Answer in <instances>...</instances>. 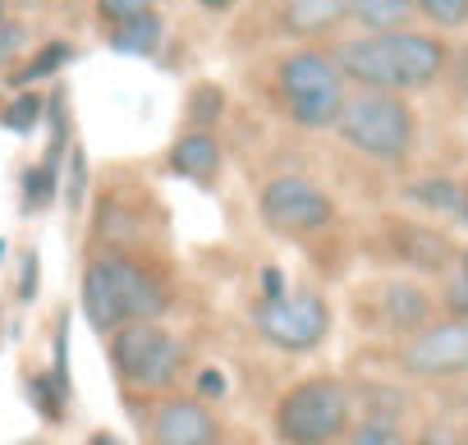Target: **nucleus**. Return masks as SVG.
Instances as JSON below:
<instances>
[{
  "mask_svg": "<svg viewBox=\"0 0 468 445\" xmlns=\"http://www.w3.org/2000/svg\"><path fill=\"white\" fill-rule=\"evenodd\" d=\"M24 47H28V28H24L19 19H5V24H0V69H5Z\"/></svg>",
  "mask_w": 468,
  "mask_h": 445,
  "instance_id": "obj_30",
  "label": "nucleus"
},
{
  "mask_svg": "<svg viewBox=\"0 0 468 445\" xmlns=\"http://www.w3.org/2000/svg\"><path fill=\"white\" fill-rule=\"evenodd\" d=\"M220 115H225V92H220L216 83H197V88L188 92V106H184L188 129H216Z\"/></svg>",
  "mask_w": 468,
  "mask_h": 445,
  "instance_id": "obj_20",
  "label": "nucleus"
},
{
  "mask_svg": "<svg viewBox=\"0 0 468 445\" xmlns=\"http://www.w3.org/2000/svg\"><path fill=\"white\" fill-rule=\"evenodd\" d=\"M220 161H225V152H220V143H216L211 129H188V133H179L175 147H170V170H175L179 179L207 184V179L220 175Z\"/></svg>",
  "mask_w": 468,
  "mask_h": 445,
  "instance_id": "obj_12",
  "label": "nucleus"
},
{
  "mask_svg": "<svg viewBox=\"0 0 468 445\" xmlns=\"http://www.w3.org/2000/svg\"><path fill=\"white\" fill-rule=\"evenodd\" d=\"M459 216L468 220V188H463V197H459Z\"/></svg>",
  "mask_w": 468,
  "mask_h": 445,
  "instance_id": "obj_39",
  "label": "nucleus"
},
{
  "mask_svg": "<svg viewBox=\"0 0 468 445\" xmlns=\"http://www.w3.org/2000/svg\"><path fill=\"white\" fill-rule=\"evenodd\" d=\"M427 317H431V299H427L418 285L395 281V285L381 290V322H386V331H395V335H413V331L427 326Z\"/></svg>",
  "mask_w": 468,
  "mask_h": 445,
  "instance_id": "obj_13",
  "label": "nucleus"
},
{
  "mask_svg": "<svg viewBox=\"0 0 468 445\" xmlns=\"http://www.w3.org/2000/svg\"><path fill=\"white\" fill-rule=\"evenodd\" d=\"M253 326L267 344L285 349V354H313L326 331H331V308L322 294L303 290V294H281V299H262L253 308Z\"/></svg>",
  "mask_w": 468,
  "mask_h": 445,
  "instance_id": "obj_6",
  "label": "nucleus"
},
{
  "mask_svg": "<svg viewBox=\"0 0 468 445\" xmlns=\"http://www.w3.org/2000/svg\"><path fill=\"white\" fill-rule=\"evenodd\" d=\"M276 92L281 106L290 115V124L317 133V129H335V115L345 106V74L335 65V56L326 51H290L276 65Z\"/></svg>",
  "mask_w": 468,
  "mask_h": 445,
  "instance_id": "obj_3",
  "label": "nucleus"
},
{
  "mask_svg": "<svg viewBox=\"0 0 468 445\" xmlns=\"http://www.w3.org/2000/svg\"><path fill=\"white\" fill-rule=\"evenodd\" d=\"M37 285H42V258L37 249L24 253V267H19V303H33L37 299Z\"/></svg>",
  "mask_w": 468,
  "mask_h": 445,
  "instance_id": "obj_31",
  "label": "nucleus"
},
{
  "mask_svg": "<svg viewBox=\"0 0 468 445\" xmlns=\"http://www.w3.org/2000/svg\"><path fill=\"white\" fill-rule=\"evenodd\" d=\"M60 188H65L69 211H83V202H88V152L83 147H69V179Z\"/></svg>",
  "mask_w": 468,
  "mask_h": 445,
  "instance_id": "obj_25",
  "label": "nucleus"
},
{
  "mask_svg": "<svg viewBox=\"0 0 468 445\" xmlns=\"http://www.w3.org/2000/svg\"><path fill=\"white\" fill-rule=\"evenodd\" d=\"M349 19L363 33H395L418 19L413 0H349Z\"/></svg>",
  "mask_w": 468,
  "mask_h": 445,
  "instance_id": "obj_16",
  "label": "nucleus"
},
{
  "mask_svg": "<svg viewBox=\"0 0 468 445\" xmlns=\"http://www.w3.org/2000/svg\"><path fill=\"white\" fill-rule=\"evenodd\" d=\"M463 445H468V431H463Z\"/></svg>",
  "mask_w": 468,
  "mask_h": 445,
  "instance_id": "obj_43",
  "label": "nucleus"
},
{
  "mask_svg": "<svg viewBox=\"0 0 468 445\" xmlns=\"http://www.w3.org/2000/svg\"><path fill=\"white\" fill-rule=\"evenodd\" d=\"M152 5H156V0H97V19L106 28H115V24H129V19L147 15Z\"/></svg>",
  "mask_w": 468,
  "mask_h": 445,
  "instance_id": "obj_29",
  "label": "nucleus"
},
{
  "mask_svg": "<svg viewBox=\"0 0 468 445\" xmlns=\"http://www.w3.org/2000/svg\"><path fill=\"white\" fill-rule=\"evenodd\" d=\"M56 193H60V165H33L28 175H24V211H42V207H51L56 202Z\"/></svg>",
  "mask_w": 468,
  "mask_h": 445,
  "instance_id": "obj_22",
  "label": "nucleus"
},
{
  "mask_svg": "<svg viewBox=\"0 0 468 445\" xmlns=\"http://www.w3.org/2000/svg\"><path fill=\"white\" fill-rule=\"evenodd\" d=\"M197 395H202V399H220V395H225V376H220V367H202V376H197Z\"/></svg>",
  "mask_w": 468,
  "mask_h": 445,
  "instance_id": "obj_33",
  "label": "nucleus"
},
{
  "mask_svg": "<svg viewBox=\"0 0 468 445\" xmlns=\"http://www.w3.org/2000/svg\"><path fill=\"white\" fill-rule=\"evenodd\" d=\"M106 42H111V51H120V56H156L161 42H165V24H161L156 10H147V15H138V19H129V24L106 28Z\"/></svg>",
  "mask_w": 468,
  "mask_h": 445,
  "instance_id": "obj_15",
  "label": "nucleus"
},
{
  "mask_svg": "<svg viewBox=\"0 0 468 445\" xmlns=\"http://www.w3.org/2000/svg\"><path fill=\"white\" fill-rule=\"evenodd\" d=\"M47 5H51V0H10V10H28V15L33 10H47Z\"/></svg>",
  "mask_w": 468,
  "mask_h": 445,
  "instance_id": "obj_36",
  "label": "nucleus"
},
{
  "mask_svg": "<svg viewBox=\"0 0 468 445\" xmlns=\"http://www.w3.org/2000/svg\"><path fill=\"white\" fill-rule=\"evenodd\" d=\"M390 244H395V258L413 271H445L454 262V249L441 230L431 226H413V220H395L390 230Z\"/></svg>",
  "mask_w": 468,
  "mask_h": 445,
  "instance_id": "obj_11",
  "label": "nucleus"
},
{
  "mask_svg": "<svg viewBox=\"0 0 468 445\" xmlns=\"http://www.w3.org/2000/svg\"><path fill=\"white\" fill-rule=\"evenodd\" d=\"M459 197H463V184L441 179V175L404 184V202H413L422 211H436V216H459Z\"/></svg>",
  "mask_w": 468,
  "mask_h": 445,
  "instance_id": "obj_18",
  "label": "nucleus"
},
{
  "mask_svg": "<svg viewBox=\"0 0 468 445\" xmlns=\"http://www.w3.org/2000/svg\"><path fill=\"white\" fill-rule=\"evenodd\" d=\"M399 367L418 381H445L468 367V317H450L436 326H422L399 349Z\"/></svg>",
  "mask_w": 468,
  "mask_h": 445,
  "instance_id": "obj_8",
  "label": "nucleus"
},
{
  "mask_svg": "<svg viewBox=\"0 0 468 445\" xmlns=\"http://www.w3.org/2000/svg\"><path fill=\"white\" fill-rule=\"evenodd\" d=\"M349 413H354V395L345 381L308 376L281 395L271 427L281 445H331L349 431Z\"/></svg>",
  "mask_w": 468,
  "mask_h": 445,
  "instance_id": "obj_4",
  "label": "nucleus"
},
{
  "mask_svg": "<svg viewBox=\"0 0 468 445\" xmlns=\"http://www.w3.org/2000/svg\"><path fill=\"white\" fill-rule=\"evenodd\" d=\"M335 133L367 161L377 165H404L418 138L413 111L399 92H377V88H358L354 97H345L340 115H335Z\"/></svg>",
  "mask_w": 468,
  "mask_h": 445,
  "instance_id": "obj_2",
  "label": "nucleus"
},
{
  "mask_svg": "<svg viewBox=\"0 0 468 445\" xmlns=\"http://www.w3.org/2000/svg\"><path fill=\"white\" fill-rule=\"evenodd\" d=\"M19 445H42V440H19Z\"/></svg>",
  "mask_w": 468,
  "mask_h": 445,
  "instance_id": "obj_42",
  "label": "nucleus"
},
{
  "mask_svg": "<svg viewBox=\"0 0 468 445\" xmlns=\"http://www.w3.org/2000/svg\"><path fill=\"white\" fill-rule=\"evenodd\" d=\"M335 65L345 83L377 88V92H422L445 69V42L418 28L395 33H363L335 51Z\"/></svg>",
  "mask_w": 468,
  "mask_h": 445,
  "instance_id": "obj_1",
  "label": "nucleus"
},
{
  "mask_svg": "<svg viewBox=\"0 0 468 445\" xmlns=\"http://www.w3.org/2000/svg\"><path fill=\"white\" fill-rule=\"evenodd\" d=\"M69 60H74V47L56 37V42H47V47H42V51H37V56L10 79V83H15V88H33V83H42V79H56Z\"/></svg>",
  "mask_w": 468,
  "mask_h": 445,
  "instance_id": "obj_19",
  "label": "nucleus"
},
{
  "mask_svg": "<svg viewBox=\"0 0 468 445\" xmlns=\"http://www.w3.org/2000/svg\"><path fill=\"white\" fill-rule=\"evenodd\" d=\"M24 390H28V404H33L47 422H65V404H69V395L51 381V372H33V376L24 381Z\"/></svg>",
  "mask_w": 468,
  "mask_h": 445,
  "instance_id": "obj_21",
  "label": "nucleus"
},
{
  "mask_svg": "<svg viewBox=\"0 0 468 445\" xmlns=\"http://www.w3.org/2000/svg\"><path fill=\"white\" fill-rule=\"evenodd\" d=\"M216 418L202 399H161L152 413V445H216Z\"/></svg>",
  "mask_w": 468,
  "mask_h": 445,
  "instance_id": "obj_10",
  "label": "nucleus"
},
{
  "mask_svg": "<svg viewBox=\"0 0 468 445\" xmlns=\"http://www.w3.org/2000/svg\"><path fill=\"white\" fill-rule=\"evenodd\" d=\"M349 445H404L399 436V422H386V418H363L349 436Z\"/></svg>",
  "mask_w": 468,
  "mask_h": 445,
  "instance_id": "obj_27",
  "label": "nucleus"
},
{
  "mask_svg": "<svg viewBox=\"0 0 468 445\" xmlns=\"http://www.w3.org/2000/svg\"><path fill=\"white\" fill-rule=\"evenodd\" d=\"M5 253H10V244H5V239H0V267H5Z\"/></svg>",
  "mask_w": 468,
  "mask_h": 445,
  "instance_id": "obj_41",
  "label": "nucleus"
},
{
  "mask_svg": "<svg viewBox=\"0 0 468 445\" xmlns=\"http://www.w3.org/2000/svg\"><path fill=\"white\" fill-rule=\"evenodd\" d=\"M83 313H88L92 331H101V335H111V331L124 322V313H120L115 294H111V281L101 276V267H97V262L83 271Z\"/></svg>",
  "mask_w": 468,
  "mask_h": 445,
  "instance_id": "obj_17",
  "label": "nucleus"
},
{
  "mask_svg": "<svg viewBox=\"0 0 468 445\" xmlns=\"http://www.w3.org/2000/svg\"><path fill=\"white\" fill-rule=\"evenodd\" d=\"M413 445H463V440H459L450 427H427V431H422Z\"/></svg>",
  "mask_w": 468,
  "mask_h": 445,
  "instance_id": "obj_34",
  "label": "nucleus"
},
{
  "mask_svg": "<svg viewBox=\"0 0 468 445\" xmlns=\"http://www.w3.org/2000/svg\"><path fill=\"white\" fill-rule=\"evenodd\" d=\"M349 19V0H285L281 24L290 37H322Z\"/></svg>",
  "mask_w": 468,
  "mask_h": 445,
  "instance_id": "obj_14",
  "label": "nucleus"
},
{
  "mask_svg": "<svg viewBox=\"0 0 468 445\" xmlns=\"http://www.w3.org/2000/svg\"><path fill=\"white\" fill-rule=\"evenodd\" d=\"M281 294H285V281H281L276 267H267L262 271V299H281Z\"/></svg>",
  "mask_w": 468,
  "mask_h": 445,
  "instance_id": "obj_35",
  "label": "nucleus"
},
{
  "mask_svg": "<svg viewBox=\"0 0 468 445\" xmlns=\"http://www.w3.org/2000/svg\"><path fill=\"white\" fill-rule=\"evenodd\" d=\"M97 267H101V276L111 281V294H115L124 322H161V317H165L170 290H165V281H161L152 267H143L138 258H124V253H115V249L101 253Z\"/></svg>",
  "mask_w": 468,
  "mask_h": 445,
  "instance_id": "obj_9",
  "label": "nucleus"
},
{
  "mask_svg": "<svg viewBox=\"0 0 468 445\" xmlns=\"http://www.w3.org/2000/svg\"><path fill=\"white\" fill-rule=\"evenodd\" d=\"M88 445H124V440H120V436H111V431H92V436H88Z\"/></svg>",
  "mask_w": 468,
  "mask_h": 445,
  "instance_id": "obj_37",
  "label": "nucleus"
},
{
  "mask_svg": "<svg viewBox=\"0 0 468 445\" xmlns=\"http://www.w3.org/2000/svg\"><path fill=\"white\" fill-rule=\"evenodd\" d=\"M413 10L441 33L468 28V0H413Z\"/></svg>",
  "mask_w": 468,
  "mask_h": 445,
  "instance_id": "obj_24",
  "label": "nucleus"
},
{
  "mask_svg": "<svg viewBox=\"0 0 468 445\" xmlns=\"http://www.w3.org/2000/svg\"><path fill=\"white\" fill-rule=\"evenodd\" d=\"M51 381L69 395V313L56 317V349H51Z\"/></svg>",
  "mask_w": 468,
  "mask_h": 445,
  "instance_id": "obj_28",
  "label": "nucleus"
},
{
  "mask_svg": "<svg viewBox=\"0 0 468 445\" xmlns=\"http://www.w3.org/2000/svg\"><path fill=\"white\" fill-rule=\"evenodd\" d=\"M188 349L156 322H120L111 331V367L133 390H170Z\"/></svg>",
  "mask_w": 468,
  "mask_h": 445,
  "instance_id": "obj_5",
  "label": "nucleus"
},
{
  "mask_svg": "<svg viewBox=\"0 0 468 445\" xmlns=\"http://www.w3.org/2000/svg\"><path fill=\"white\" fill-rule=\"evenodd\" d=\"M10 19V0H0V24H5Z\"/></svg>",
  "mask_w": 468,
  "mask_h": 445,
  "instance_id": "obj_40",
  "label": "nucleus"
},
{
  "mask_svg": "<svg viewBox=\"0 0 468 445\" xmlns=\"http://www.w3.org/2000/svg\"><path fill=\"white\" fill-rule=\"evenodd\" d=\"M42 115H47V101L37 97V92H19V101H10V106H0V124H5L10 133H33L37 124H42Z\"/></svg>",
  "mask_w": 468,
  "mask_h": 445,
  "instance_id": "obj_23",
  "label": "nucleus"
},
{
  "mask_svg": "<svg viewBox=\"0 0 468 445\" xmlns=\"http://www.w3.org/2000/svg\"><path fill=\"white\" fill-rule=\"evenodd\" d=\"M358 399H363L367 418L399 422V413H404V395H399V390H386V386H367V390H358Z\"/></svg>",
  "mask_w": 468,
  "mask_h": 445,
  "instance_id": "obj_26",
  "label": "nucleus"
},
{
  "mask_svg": "<svg viewBox=\"0 0 468 445\" xmlns=\"http://www.w3.org/2000/svg\"><path fill=\"white\" fill-rule=\"evenodd\" d=\"M197 5H202V10H211V15H220V10H229V5H234V0H197Z\"/></svg>",
  "mask_w": 468,
  "mask_h": 445,
  "instance_id": "obj_38",
  "label": "nucleus"
},
{
  "mask_svg": "<svg viewBox=\"0 0 468 445\" xmlns=\"http://www.w3.org/2000/svg\"><path fill=\"white\" fill-rule=\"evenodd\" d=\"M445 308H450L454 317H468V276H463V271L450 281V290H445Z\"/></svg>",
  "mask_w": 468,
  "mask_h": 445,
  "instance_id": "obj_32",
  "label": "nucleus"
},
{
  "mask_svg": "<svg viewBox=\"0 0 468 445\" xmlns=\"http://www.w3.org/2000/svg\"><path fill=\"white\" fill-rule=\"evenodd\" d=\"M258 211L276 235H322L335 220V202L303 175H276L258 193Z\"/></svg>",
  "mask_w": 468,
  "mask_h": 445,
  "instance_id": "obj_7",
  "label": "nucleus"
}]
</instances>
